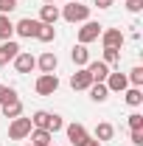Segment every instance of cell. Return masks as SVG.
I'll use <instances>...</instances> for the list:
<instances>
[{
	"instance_id": "8d00e7d4",
	"label": "cell",
	"mask_w": 143,
	"mask_h": 146,
	"mask_svg": "<svg viewBox=\"0 0 143 146\" xmlns=\"http://www.w3.org/2000/svg\"><path fill=\"white\" fill-rule=\"evenodd\" d=\"M51 146H56V143H51Z\"/></svg>"
},
{
	"instance_id": "9a60e30c",
	"label": "cell",
	"mask_w": 143,
	"mask_h": 146,
	"mask_svg": "<svg viewBox=\"0 0 143 146\" xmlns=\"http://www.w3.org/2000/svg\"><path fill=\"white\" fill-rule=\"evenodd\" d=\"M87 73L93 82H104L109 76V65H104V62H87Z\"/></svg>"
},
{
	"instance_id": "4dcf8cb0",
	"label": "cell",
	"mask_w": 143,
	"mask_h": 146,
	"mask_svg": "<svg viewBox=\"0 0 143 146\" xmlns=\"http://www.w3.org/2000/svg\"><path fill=\"white\" fill-rule=\"evenodd\" d=\"M129 138H132V146H143V129H132Z\"/></svg>"
},
{
	"instance_id": "f1b7e54d",
	"label": "cell",
	"mask_w": 143,
	"mask_h": 146,
	"mask_svg": "<svg viewBox=\"0 0 143 146\" xmlns=\"http://www.w3.org/2000/svg\"><path fill=\"white\" fill-rule=\"evenodd\" d=\"M126 11H129V14H140L143 11V0H126Z\"/></svg>"
},
{
	"instance_id": "836d02e7",
	"label": "cell",
	"mask_w": 143,
	"mask_h": 146,
	"mask_svg": "<svg viewBox=\"0 0 143 146\" xmlns=\"http://www.w3.org/2000/svg\"><path fill=\"white\" fill-rule=\"evenodd\" d=\"M42 3H56V0H42Z\"/></svg>"
},
{
	"instance_id": "5b68a950",
	"label": "cell",
	"mask_w": 143,
	"mask_h": 146,
	"mask_svg": "<svg viewBox=\"0 0 143 146\" xmlns=\"http://www.w3.org/2000/svg\"><path fill=\"white\" fill-rule=\"evenodd\" d=\"M39 28H42V23H39V20H34V17H23L20 23H14V34L25 36V39H36Z\"/></svg>"
},
{
	"instance_id": "277c9868",
	"label": "cell",
	"mask_w": 143,
	"mask_h": 146,
	"mask_svg": "<svg viewBox=\"0 0 143 146\" xmlns=\"http://www.w3.org/2000/svg\"><path fill=\"white\" fill-rule=\"evenodd\" d=\"M31 118H11V124H9V138L11 141H25L28 138V132H31Z\"/></svg>"
},
{
	"instance_id": "603a6c76",
	"label": "cell",
	"mask_w": 143,
	"mask_h": 146,
	"mask_svg": "<svg viewBox=\"0 0 143 146\" xmlns=\"http://www.w3.org/2000/svg\"><path fill=\"white\" fill-rule=\"evenodd\" d=\"M101 62L109 65V68L118 65V62H121V48H104V59H101Z\"/></svg>"
},
{
	"instance_id": "2e32d148",
	"label": "cell",
	"mask_w": 143,
	"mask_h": 146,
	"mask_svg": "<svg viewBox=\"0 0 143 146\" xmlns=\"http://www.w3.org/2000/svg\"><path fill=\"white\" fill-rule=\"evenodd\" d=\"M28 138H31V146H51L54 143V135L48 129H31Z\"/></svg>"
},
{
	"instance_id": "ba28073f",
	"label": "cell",
	"mask_w": 143,
	"mask_h": 146,
	"mask_svg": "<svg viewBox=\"0 0 143 146\" xmlns=\"http://www.w3.org/2000/svg\"><path fill=\"white\" fill-rule=\"evenodd\" d=\"M98 39H101L104 48H121V45H124V31H121V28H104Z\"/></svg>"
},
{
	"instance_id": "d4e9b609",
	"label": "cell",
	"mask_w": 143,
	"mask_h": 146,
	"mask_svg": "<svg viewBox=\"0 0 143 146\" xmlns=\"http://www.w3.org/2000/svg\"><path fill=\"white\" fill-rule=\"evenodd\" d=\"M126 79H129V84H132V87H143V68H140V65H138V68H132Z\"/></svg>"
},
{
	"instance_id": "4316f807",
	"label": "cell",
	"mask_w": 143,
	"mask_h": 146,
	"mask_svg": "<svg viewBox=\"0 0 143 146\" xmlns=\"http://www.w3.org/2000/svg\"><path fill=\"white\" fill-rule=\"evenodd\" d=\"M59 129H65V121H62V115L51 112V121H48V132H51V135H56Z\"/></svg>"
},
{
	"instance_id": "30bf717a",
	"label": "cell",
	"mask_w": 143,
	"mask_h": 146,
	"mask_svg": "<svg viewBox=\"0 0 143 146\" xmlns=\"http://www.w3.org/2000/svg\"><path fill=\"white\" fill-rule=\"evenodd\" d=\"M36 68H39V73H56V68H59L56 54H54V51H45V54L36 59Z\"/></svg>"
},
{
	"instance_id": "44dd1931",
	"label": "cell",
	"mask_w": 143,
	"mask_h": 146,
	"mask_svg": "<svg viewBox=\"0 0 143 146\" xmlns=\"http://www.w3.org/2000/svg\"><path fill=\"white\" fill-rule=\"evenodd\" d=\"M14 36V23L9 20V14H0V39H11Z\"/></svg>"
},
{
	"instance_id": "8992f818",
	"label": "cell",
	"mask_w": 143,
	"mask_h": 146,
	"mask_svg": "<svg viewBox=\"0 0 143 146\" xmlns=\"http://www.w3.org/2000/svg\"><path fill=\"white\" fill-rule=\"evenodd\" d=\"M11 62H14V70L23 73V76H25V73H31V70L36 68V56H31L28 51H20V54L14 56Z\"/></svg>"
},
{
	"instance_id": "6da1fadb",
	"label": "cell",
	"mask_w": 143,
	"mask_h": 146,
	"mask_svg": "<svg viewBox=\"0 0 143 146\" xmlns=\"http://www.w3.org/2000/svg\"><path fill=\"white\" fill-rule=\"evenodd\" d=\"M62 11V20H68V23H87L90 20V6L84 3H79V0H70L65 9H59Z\"/></svg>"
},
{
	"instance_id": "ffe728a7",
	"label": "cell",
	"mask_w": 143,
	"mask_h": 146,
	"mask_svg": "<svg viewBox=\"0 0 143 146\" xmlns=\"http://www.w3.org/2000/svg\"><path fill=\"white\" fill-rule=\"evenodd\" d=\"M3 115H6V118H20V115H23V101H20V98L6 101V104H3Z\"/></svg>"
},
{
	"instance_id": "5bb4252c",
	"label": "cell",
	"mask_w": 143,
	"mask_h": 146,
	"mask_svg": "<svg viewBox=\"0 0 143 146\" xmlns=\"http://www.w3.org/2000/svg\"><path fill=\"white\" fill-rule=\"evenodd\" d=\"M87 93H90V98H93L95 104H104V101L109 98V90H107L104 82H93V84L87 87Z\"/></svg>"
},
{
	"instance_id": "9c48e42d",
	"label": "cell",
	"mask_w": 143,
	"mask_h": 146,
	"mask_svg": "<svg viewBox=\"0 0 143 146\" xmlns=\"http://www.w3.org/2000/svg\"><path fill=\"white\" fill-rule=\"evenodd\" d=\"M104 84H107L109 93H124L129 87V79H126V73H112L109 70V76L104 79Z\"/></svg>"
},
{
	"instance_id": "cb8c5ba5",
	"label": "cell",
	"mask_w": 143,
	"mask_h": 146,
	"mask_svg": "<svg viewBox=\"0 0 143 146\" xmlns=\"http://www.w3.org/2000/svg\"><path fill=\"white\" fill-rule=\"evenodd\" d=\"M36 39H39V42H54V39H56V28H54V25H45V23H42V28H39Z\"/></svg>"
},
{
	"instance_id": "4fadbf2b",
	"label": "cell",
	"mask_w": 143,
	"mask_h": 146,
	"mask_svg": "<svg viewBox=\"0 0 143 146\" xmlns=\"http://www.w3.org/2000/svg\"><path fill=\"white\" fill-rule=\"evenodd\" d=\"M17 54H20V45L14 42V39H6V42L0 45V68H3V65H9Z\"/></svg>"
},
{
	"instance_id": "d6986e66",
	"label": "cell",
	"mask_w": 143,
	"mask_h": 146,
	"mask_svg": "<svg viewBox=\"0 0 143 146\" xmlns=\"http://www.w3.org/2000/svg\"><path fill=\"white\" fill-rule=\"evenodd\" d=\"M112 135H115V127H112V124H107V121L95 127V141H98V143H104V141H112Z\"/></svg>"
},
{
	"instance_id": "7a4b0ae2",
	"label": "cell",
	"mask_w": 143,
	"mask_h": 146,
	"mask_svg": "<svg viewBox=\"0 0 143 146\" xmlns=\"http://www.w3.org/2000/svg\"><path fill=\"white\" fill-rule=\"evenodd\" d=\"M36 96H54L59 90V76L56 73H39V79L34 82Z\"/></svg>"
},
{
	"instance_id": "d6a6232c",
	"label": "cell",
	"mask_w": 143,
	"mask_h": 146,
	"mask_svg": "<svg viewBox=\"0 0 143 146\" xmlns=\"http://www.w3.org/2000/svg\"><path fill=\"white\" fill-rule=\"evenodd\" d=\"M84 146H104V143H98L95 138H90V141H87V143H84Z\"/></svg>"
},
{
	"instance_id": "7c38bea8",
	"label": "cell",
	"mask_w": 143,
	"mask_h": 146,
	"mask_svg": "<svg viewBox=\"0 0 143 146\" xmlns=\"http://www.w3.org/2000/svg\"><path fill=\"white\" fill-rule=\"evenodd\" d=\"M59 17H62V11H59V6H54V3H45L39 9V23H45V25H56Z\"/></svg>"
},
{
	"instance_id": "8fae6325",
	"label": "cell",
	"mask_w": 143,
	"mask_h": 146,
	"mask_svg": "<svg viewBox=\"0 0 143 146\" xmlns=\"http://www.w3.org/2000/svg\"><path fill=\"white\" fill-rule=\"evenodd\" d=\"M90 84H93V79H90L87 68H76V73L70 76V87L73 90H87Z\"/></svg>"
},
{
	"instance_id": "484cf974",
	"label": "cell",
	"mask_w": 143,
	"mask_h": 146,
	"mask_svg": "<svg viewBox=\"0 0 143 146\" xmlns=\"http://www.w3.org/2000/svg\"><path fill=\"white\" fill-rule=\"evenodd\" d=\"M17 98V90L14 87H9V84H0V107L6 104V101H14Z\"/></svg>"
},
{
	"instance_id": "3957f363",
	"label": "cell",
	"mask_w": 143,
	"mask_h": 146,
	"mask_svg": "<svg viewBox=\"0 0 143 146\" xmlns=\"http://www.w3.org/2000/svg\"><path fill=\"white\" fill-rule=\"evenodd\" d=\"M104 31V25H98L95 20H87V23H81V28H79V45H90V42H95L98 36Z\"/></svg>"
},
{
	"instance_id": "83f0119b",
	"label": "cell",
	"mask_w": 143,
	"mask_h": 146,
	"mask_svg": "<svg viewBox=\"0 0 143 146\" xmlns=\"http://www.w3.org/2000/svg\"><path fill=\"white\" fill-rule=\"evenodd\" d=\"M20 6V0H0V14H11Z\"/></svg>"
},
{
	"instance_id": "d590c367",
	"label": "cell",
	"mask_w": 143,
	"mask_h": 146,
	"mask_svg": "<svg viewBox=\"0 0 143 146\" xmlns=\"http://www.w3.org/2000/svg\"><path fill=\"white\" fill-rule=\"evenodd\" d=\"M25 146H31V143H25Z\"/></svg>"
},
{
	"instance_id": "52a82bcc",
	"label": "cell",
	"mask_w": 143,
	"mask_h": 146,
	"mask_svg": "<svg viewBox=\"0 0 143 146\" xmlns=\"http://www.w3.org/2000/svg\"><path fill=\"white\" fill-rule=\"evenodd\" d=\"M65 132H68V138H70L73 146H84V143L90 141V132L84 129V124H68Z\"/></svg>"
},
{
	"instance_id": "f546056e",
	"label": "cell",
	"mask_w": 143,
	"mask_h": 146,
	"mask_svg": "<svg viewBox=\"0 0 143 146\" xmlns=\"http://www.w3.org/2000/svg\"><path fill=\"white\" fill-rule=\"evenodd\" d=\"M129 129H143V115L140 112H132L129 115Z\"/></svg>"
},
{
	"instance_id": "ac0fdd59",
	"label": "cell",
	"mask_w": 143,
	"mask_h": 146,
	"mask_svg": "<svg viewBox=\"0 0 143 146\" xmlns=\"http://www.w3.org/2000/svg\"><path fill=\"white\" fill-rule=\"evenodd\" d=\"M124 101L129 104V107H140L143 104V90L140 87H126L124 90Z\"/></svg>"
},
{
	"instance_id": "1f68e13d",
	"label": "cell",
	"mask_w": 143,
	"mask_h": 146,
	"mask_svg": "<svg viewBox=\"0 0 143 146\" xmlns=\"http://www.w3.org/2000/svg\"><path fill=\"white\" fill-rule=\"evenodd\" d=\"M93 3H95V6H98V9H109V6H112V3H115V0H93Z\"/></svg>"
},
{
	"instance_id": "7402d4cb",
	"label": "cell",
	"mask_w": 143,
	"mask_h": 146,
	"mask_svg": "<svg viewBox=\"0 0 143 146\" xmlns=\"http://www.w3.org/2000/svg\"><path fill=\"white\" fill-rule=\"evenodd\" d=\"M48 121H51V112H45V110H36L31 115V127L34 129H48Z\"/></svg>"
},
{
	"instance_id": "e0dca14e",
	"label": "cell",
	"mask_w": 143,
	"mask_h": 146,
	"mask_svg": "<svg viewBox=\"0 0 143 146\" xmlns=\"http://www.w3.org/2000/svg\"><path fill=\"white\" fill-rule=\"evenodd\" d=\"M70 59H73V65H76V68H87V62H90V51H87V45H73Z\"/></svg>"
},
{
	"instance_id": "e575fe53",
	"label": "cell",
	"mask_w": 143,
	"mask_h": 146,
	"mask_svg": "<svg viewBox=\"0 0 143 146\" xmlns=\"http://www.w3.org/2000/svg\"><path fill=\"white\" fill-rule=\"evenodd\" d=\"M65 3H70V0H65Z\"/></svg>"
}]
</instances>
